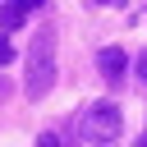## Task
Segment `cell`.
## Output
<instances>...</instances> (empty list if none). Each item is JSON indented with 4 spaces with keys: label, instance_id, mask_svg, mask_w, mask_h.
<instances>
[{
    "label": "cell",
    "instance_id": "1",
    "mask_svg": "<svg viewBox=\"0 0 147 147\" xmlns=\"http://www.w3.org/2000/svg\"><path fill=\"white\" fill-rule=\"evenodd\" d=\"M51 87H55V23H41L37 37H32V46H28L23 92H28V101H41Z\"/></svg>",
    "mask_w": 147,
    "mask_h": 147
},
{
    "label": "cell",
    "instance_id": "2",
    "mask_svg": "<svg viewBox=\"0 0 147 147\" xmlns=\"http://www.w3.org/2000/svg\"><path fill=\"white\" fill-rule=\"evenodd\" d=\"M119 133H124V115H119L115 101H92V106H83V115H78V138H83V142H115Z\"/></svg>",
    "mask_w": 147,
    "mask_h": 147
},
{
    "label": "cell",
    "instance_id": "3",
    "mask_svg": "<svg viewBox=\"0 0 147 147\" xmlns=\"http://www.w3.org/2000/svg\"><path fill=\"white\" fill-rule=\"evenodd\" d=\"M96 69H101V78H106V83H124L129 55H124L119 46H106V51H96Z\"/></svg>",
    "mask_w": 147,
    "mask_h": 147
},
{
    "label": "cell",
    "instance_id": "4",
    "mask_svg": "<svg viewBox=\"0 0 147 147\" xmlns=\"http://www.w3.org/2000/svg\"><path fill=\"white\" fill-rule=\"evenodd\" d=\"M23 18H28V9H23L18 0H5V5H0V28H5V32L23 28Z\"/></svg>",
    "mask_w": 147,
    "mask_h": 147
},
{
    "label": "cell",
    "instance_id": "5",
    "mask_svg": "<svg viewBox=\"0 0 147 147\" xmlns=\"http://www.w3.org/2000/svg\"><path fill=\"white\" fill-rule=\"evenodd\" d=\"M9 60H14V41H9V37H0V69H5Z\"/></svg>",
    "mask_w": 147,
    "mask_h": 147
},
{
    "label": "cell",
    "instance_id": "6",
    "mask_svg": "<svg viewBox=\"0 0 147 147\" xmlns=\"http://www.w3.org/2000/svg\"><path fill=\"white\" fill-rule=\"evenodd\" d=\"M138 83H142V87H147V51H142V55H138Z\"/></svg>",
    "mask_w": 147,
    "mask_h": 147
},
{
    "label": "cell",
    "instance_id": "7",
    "mask_svg": "<svg viewBox=\"0 0 147 147\" xmlns=\"http://www.w3.org/2000/svg\"><path fill=\"white\" fill-rule=\"evenodd\" d=\"M37 147H60V138H55V133H41V138H37Z\"/></svg>",
    "mask_w": 147,
    "mask_h": 147
},
{
    "label": "cell",
    "instance_id": "8",
    "mask_svg": "<svg viewBox=\"0 0 147 147\" xmlns=\"http://www.w3.org/2000/svg\"><path fill=\"white\" fill-rule=\"evenodd\" d=\"M18 5H23L28 14H32V9H41V0H18Z\"/></svg>",
    "mask_w": 147,
    "mask_h": 147
},
{
    "label": "cell",
    "instance_id": "9",
    "mask_svg": "<svg viewBox=\"0 0 147 147\" xmlns=\"http://www.w3.org/2000/svg\"><path fill=\"white\" fill-rule=\"evenodd\" d=\"M9 92H14V87H9V78H0V101H5Z\"/></svg>",
    "mask_w": 147,
    "mask_h": 147
},
{
    "label": "cell",
    "instance_id": "10",
    "mask_svg": "<svg viewBox=\"0 0 147 147\" xmlns=\"http://www.w3.org/2000/svg\"><path fill=\"white\" fill-rule=\"evenodd\" d=\"M96 5H115V0H96Z\"/></svg>",
    "mask_w": 147,
    "mask_h": 147
},
{
    "label": "cell",
    "instance_id": "11",
    "mask_svg": "<svg viewBox=\"0 0 147 147\" xmlns=\"http://www.w3.org/2000/svg\"><path fill=\"white\" fill-rule=\"evenodd\" d=\"M138 147H147V142H138Z\"/></svg>",
    "mask_w": 147,
    "mask_h": 147
}]
</instances>
